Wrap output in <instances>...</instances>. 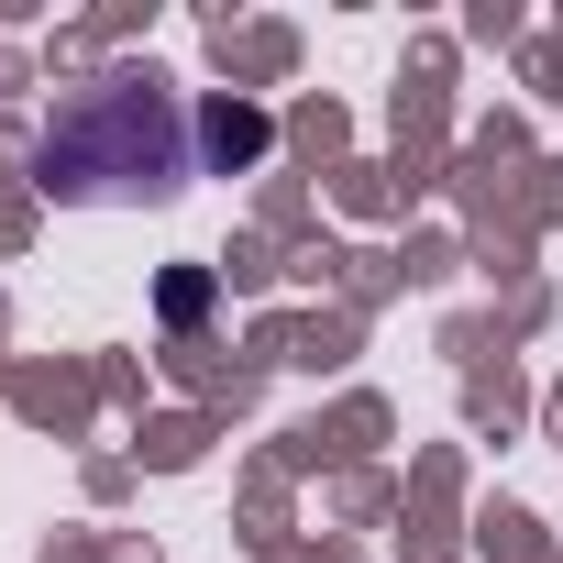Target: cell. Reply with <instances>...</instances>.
<instances>
[{
  "label": "cell",
  "instance_id": "obj_1",
  "mask_svg": "<svg viewBox=\"0 0 563 563\" xmlns=\"http://www.w3.org/2000/svg\"><path fill=\"white\" fill-rule=\"evenodd\" d=\"M34 177L56 199H166L188 177V100L166 78H89L56 100Z\"/></svg>",
  "mask_w": 563,
  "mask_h": 563
}]
</instances>
